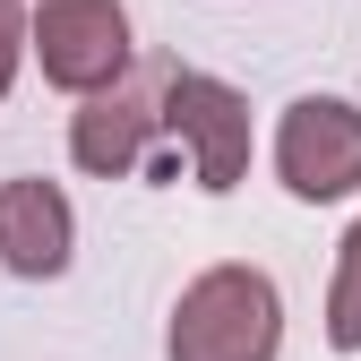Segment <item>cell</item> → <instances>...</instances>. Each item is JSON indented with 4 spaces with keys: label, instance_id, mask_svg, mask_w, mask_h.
Returning <instances> with one entry per match:
<instances>
[{
    "label": "cell",
    "instance_id": "obj_8",
    "mask_svg": "<svg viewBox=\"0 0 361 361\" xmlns=\"http://www.w3.org/2000/svg\"><path fill=\"white\" fill-rule=\"evenodd\" d=\"M18 69H26V0H0V104H9Z\"/></svg>",
    "mask_w": 361,
    "mask_h": 361
},
{
    "label": "cell",
    "instance_id": "obj_1",
    "mask_svg": "<svg viewBox=\"0 0 361 361\" xmlns=\"http://www.w3.org/2000/svg\"><path fill=\"white\" fill-rule=\"evenodd\" d=\"M276 353H284V293L267 267L224 258V267L180 284L172 327H164V361H276Z\"/></svg>",
    "mask_w": 361,
    "mask_h": 361
},
{
    "label": "cell",
    "instance_id": "obj_5",
    "mask_svg": "<svg viewBox=\"0 0 361 361\" xmlns=\"http://www.w3.org/2000/svg\"><path fill=\"white\" fill-rule=\"evenodd\" d=\"M69 258H78V215L61 198V180H35V172L0 180V267L26 284H52L69 276Z\"/></svg>",
    "mask_w": 361,
    "mask_h": 361
},
{
    "label": "cell",
    "instance_id": "obj_4",
    "mask_svg": "<svg viewBox=\"0 0 361 361\" xmlns=\"http://www.w3.org/2000/svg\"><path fill=\"white\" fill-rule=\"evenodd\" d=\"M276 180L301 207H336L361 190V112L344 95H301L276 121Z\"/></svg>",
    "mask_w": 361,
    "mask_h": 361
},
{
    "label": "cell",
    "instance_id": "obj_3",
    "mask_svg": "<svg viewBox=\"0 0 361 361\" xmlns=\"http://www.w3.org/2000/svg\"><path fill=\"white\" fill-rule=\"evenodd\" d=\"M155 129L180 138V155H190L207 198H224L250 172V95L207 78V69H164L155 78Z\"/></svg>",
    "mask_w": 361,
    "mask_h": 361
},
{
    "label": "cell",
    "instance_id": "obj_6",
    "mask_svg": "<svg viewBox=\"0 0 361 361\" xmlns=\"http://www.w3.org/2000/svg\"><path fill=\"white\" fill-rule=\"evenodd\" d=\"M147 138H155V95L147 86H112V95H86L78 121H69V155L78 172H95V180H129L147 164Z\"/></svg>",
    "mask_w": 361,
    "mask_h": 361
},
{
    "label": "cell",
    "instance_id": "obj_7",
    "mask_svg": "<svg viewBox=\"0 0 361 361\" xmlns=\"http://www.w3.org/2000/svg\"><path fill=\"white\" fill-rule=\"evenodd\" d=\"M327 344L336 353H361V224L336 250V284H327Z\"/></svg>",
    "mask_w": 361,
    "mask_h": 361
},
{
    "label": "cell",
    "instance_id": "obj_2",
    "mask_svg": "<svg viewBox=\"0 0 361 361\" xmlns=\"http://www.w3.org/2000/svg\"><path fill=\"white\" fill-rule=\"evenodd\" d=\"M26 52L43 61V78L61 86V95H112L138 61V43H129V9L121 0H35L26 9Z\"/></svg>",
    "mask_w": 361,
    "mask_h": 361
}]
</instances>
